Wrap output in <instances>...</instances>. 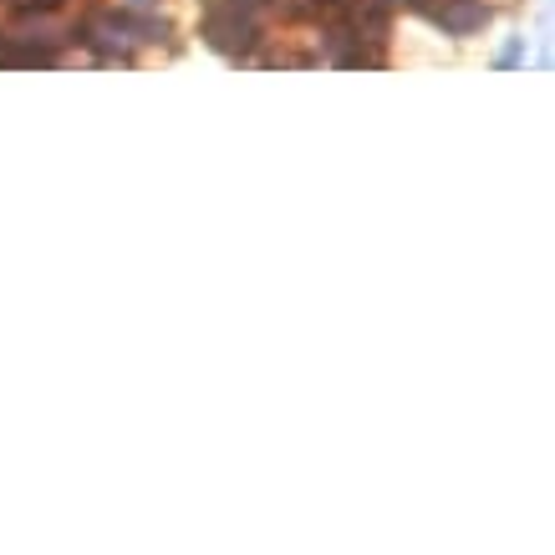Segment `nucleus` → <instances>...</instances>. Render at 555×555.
Instances as JSON below:
<instances>
[{"mask_svg":"<svg viewBox=\"0 0 555 555\" xmlns=\"http://www.w3.org/2000/svg\"><path fill=\"white\" fill-rule=\"evenodd\" d=\"M255 36H260V26H255L250 11H235V5H224V0H209V5H204V41H209L219 56L245 62L255 47Z\"/></svg>","mask_w":555,"mask_h":555,"instance_id":"f257e3e1","label":"nucleus"},{"mask_svg":"<svg viewBox=\"0 0 555 555\" xmlns=\"http://www.w3.org/2000/svg\"><path fill=\"white\" fill-rule=\"evenodd\" d=\"M77 41H87V47L98 51L102 62H128L133 56V26H128V16H113V11H98V16H87V26L77 31Z\"/></svg>","mask_w":555,"mask_h":555,"instance_id":"f03ea898","label":"nucleus"},{"mask_svg":"<svg viewBox=\"0 0 555 555\" xmlns=\"http://www.w3.org/2000/svg\"><path fill=\"white\" fill-rule=\"evenodd\" d=\"M438 26L443 36H474V31H485V21H489V11L479 5V0H449V5H438L434 16H428Z\"/></svg>","mask_w":555,"mask_h":555,"instance_id":"7ed1b4c3","label":"nucleus"},{"mask_svg":"<svg viewBox=\"0 0 555 555\" xmlns=\"http://www.w3.org/2000/svg\"><path fill=\"white\" fill-rule=\"evenodd\" d=\"M0 67H51V51L11 36V47H0Z\"/></svg>","mask_w":555,"mask_h":555,"instance_id":"20e7f679","label":"nucleus"},{"mask_svg":"<svg viewBox=\"0 0 555 555\" xmlns=\"http://www.w3.org/2000/svg\"><path fill=\"white\" fill-rule=\"evenodd\" d=\"M525 62V41H509L505 51H500V67H520Z\"/></svg>","mask_w":555,"mask_h":555,"instance_id":"39448f33","label":"nucleus"},{"mask_svg":"<svg viewBox=\"0 0 555 555\" xmlns=\"http://www.w3.org/2000/svg\"><path fill=\"white\" fill-rule=\"evenodd\" d=\"M158 11V0H122V16H149Z\"/></svg>","mask_w":555,"mask_h":555,"instance_id":"423d86ee","label":"nucleus"},{"mask_svg":"<svg viewBox=\"0 0 555 555\" xmlns=\"http://www.w3.org/2000/svg\"><path fill=\"white\" fill-rule=\"evenodd\" d=\"M11 5H16V11H51L56 0H11Z\"/></svg>","mask_w":555,"mask_h":555,"instance_id":"0eeeda50","label":"nucleus"}]
</instances>
